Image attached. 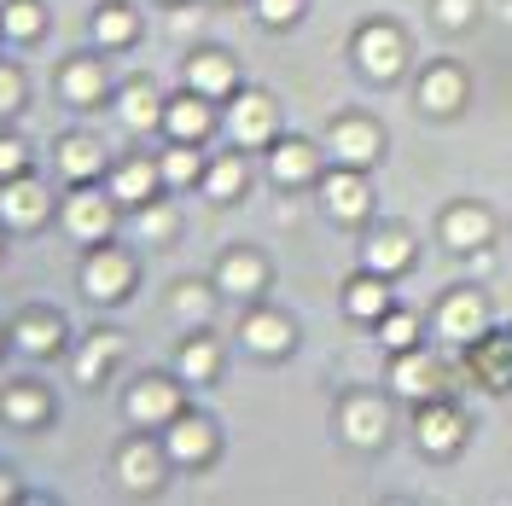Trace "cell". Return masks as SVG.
<instances>
[{"label": "cell", "mask_w": 512, "mask_h": 506, "mask_svg": "<svg viewBox=\"0 0 512 506\" xmlns=\"http://www.w3.org/2000/svg\"><path fill=\"white\" fill-rule=\"evenodd\" d=\"M355 59H361V70L373 82H390L402 70V35L390 30V24H367V30L355 35Z\"/></svg>", "instance_id": "6da1fadb"}, {"label": "cell", "mask_w": 512, "mask_h": 506, "mask_svg": "<svg viewBox=\"0 0 512 506\" xmlns=\"http://www.w3.org/2000/svg\"><path fill=\"white\" fill-rule=\"evenodd\" d=\"M128 274H134V268H128L123 251H94L82 262V291H88L94 303H117L128 291Z\"/></svg>", "instance_id": "7a4b0ae2"}, {"label": "cell", "mask_w": 512, "mask_h": 506, "mask_svg": "<svg viewBox=\"0 0 512 506\" xmlns=\"http://www.w3.org/2000/svg\"><path fill=\"white\" fill-rule=\"evenodd\" d=\"M483 320H489V309H483L478 291H454L437 309V332H443L448 344H472V338H483Z\"/></svg>", "instance_id": "3957f363"}, {"label": "cell", "mask_w": 512, "mask_h": 506, "mask_svg": "<svg viewBox=\"0 0 512 506\" xmlns=\"http://www.w3.org/2000/svg\"><path fill=\"white\" fill-rule=\"evenodd\" d=\"M117 222V198H99V192H76V198H64V227L76 233V239H105Z\"/></svg>", "instance_id": "277c9868"}, {"label": "cell", "mask_w": 512, "mask_h": 506, "mask_svg": "<svg viewBox=\"0 0 512 506\" xmlns=\"http://www.w3.org/2000/svg\"><path fill=\"white\" fill-rule=\"evenodd\" d=\"M227 128H233L239 146H268V134H274V99L268 94H239L233 111H227Z\"/></svg>", "instance_id": "5b68a950"}, {"label": "cell", "mask_w": 512, "mask_h": 506, "mask_svg": "<svg viewBox=\"0 0 512 506\" xmlns=\"http://www.w3.org/2000/svg\"><path fill=\"white\" fill-rule=\"evenodd\" d=\"M175 408H181V390L169 379H140L128 390V419L134 425H163V419H175Z\"/></svg>", "instance_id": "8992f818"}, {"label": "cell", "mask_w": 512, "mask_h": 506, "mask_svg": "<svg viewBox=\"0 0 512 506\" xmlns=\"http://www.w3.org/2000/svg\"><path fill=\"white\" fill-rule=\"evenodd\" d=\"M0 216H6L12 227H35L41 216H47V187H35V181H24V175H12L6 192H0Z\"/></svg>", "instance_id": "52a82bcc"}, {"label": "cell", "mask_w": 512, "mask_h": 506, "mask_svg": "<svg viewBox=\"0 0 512 506\" xmlns=\"http://www.w3.org/2000/svg\"><path fill=\"white\" fill-rule=\"evenodd\" d=\"M210 123H216V117H210V105H204V94H198V88H192V94H181L175 105H163V128H169L175 140H204V134H210Z\"/></svg>", "instance_id": "ba28073f"}, {"label": "cell", "mask_w": 512, "mask_h": 506, "mask_svg": "<svg viewBox=\"0 0 512 506\" xmlns=\"http://www.w3.org/2000/svg\"><path fill=\"white\" fill-rule=\"evenodd\" d=\"M332 152L350 163V169H361V163L379 158V128L361 123V117H344V123L332 128Z\"/></svg>", "instance_id": "9c48e42d"}, {"label": "cell", "mask_w": 512, "mask_h": 506, "mask_svg": "<svg viewBox=\"0 0 512 506\" xmlns=\"http://www.w3.org/2000/svg\"><path fill=\"white\" fill-rule=\"evenodd\" d=\"M210 448H216V431H210V419H175L169 425V454L181 460V466H198V460H210Z\"/></svg>", "instance_id": "30bf717a"}, {"label": "cell", "mask_w": 512, "mask_h": 506, "mask_svg": "<svg viewBox=\"0 0 512 506\" xmlns=\"http://www.w3.org/2000/svg\"><path fill=\"white\" fill-rule=\"evenodd\" d=\"M344 309H350L355 320H384V309H390V291H384V274H361V280L344 285Z\"/></svg>", "instance_id": "8fae6325"}, {"label": "cell", "mask_w": 512, "mask_h": 506, "mask_svg": "<svg viewBox=\"0 0 512 506\" xmlns=\"http://www.w3.org/2000/svg\"><path fill=\"white\" fill-rule=\"evenodd\" d=\"M367 198H373V192L361 187V175H326V210H332L338 222H361V216H367Z\"/></svg>", "instance_id": "7c38bea8"}, {"label": "cell", "mask_w": 512, "mask_h": 506, "mask_svg": "<svg viewBox=\"0 0 512 506\" xmlns=\"http://www.w3.org/2000/svg\"><path fill=\"white\" fill-rule=\"evenodd\" d=\"M187 82L204 99H222L233 88V59L227 53H198V59H187Z\"/></svg>", "instance_id": "4fadbf2b"}, {"label": "cell", "mask_w": 512, "mask_h": 506, "mask_svg": "<svg viewBox=\"0 0 512 506\" xmlns=\"http://www.w3.org/2000/svg\"><path fill=\"white\" fill-rule=\"evenodd\" d=\"M268 169H274V181L297 187V181H309V175H315V146H309V140H280V146H274V158H268Z\"/></svg>", "instance_id": "5bb4252c"}, {"label": "cell", "mask_w": 512, "mask_h": 506, "mask_svg": "<svg viewBox=\"0 0 512 506\" xmlns=\"http://www.w3.org/2000/svg\"><path fill=\"white\" fill-rule=\"evenodd\" d=\"M158 175L163 169H152V163H123V169H117V175H111V198H117V204H134V210H140V204H146V198H152V187H158Z\"/></svg>", "instance_id": "9a60e30c"}, {"label": "cell", "mask_w": 512, "mask_h": 506, "mask_svg": "<svg viewBox=\"0 0 512 506\" xmlns=\"http://www.w3.org/2000/svg\"><path fill=\"white\" fill-rule=\"evenodd\" d=\"M99 163H105V146L88 140V134H70V140L59 146V169L70 175V181H94Z\"/></svg>", "instance_id": "2e32d148"}, {"label": "cell", "mask_w": 512, "mask_h": 506, "mask_svg": "<svg viewBox=\"0 0 512 506\" xmlns=\"http://www.w3.org/2000/svg\"><path fill=\"white\" fill-rule=\"evenodd\" d=\"M344 437L361 448H373L384 437V408L373 402V396H355L350 408H344Z\"/></svg>", "instance_id": "e0dca14e"}, {"label": "cell", "mask_w": 512, "mask_h": 506, "mask_svg": "<svg viewBox=\"0 0 512 506\" xmlns=\"http://www.w3.org/2000/svg\"><path fill=\"white\" fill-rule=\"evenodd\" d=\"M117 117H123L128 128H163V99L146 88V82H134V88H123V99H117Z\"/></svg>", "instance_id": "ac0fdd59"}, {"label": "cell", "mask_w": 512, "mask_h": 506, "mask_svg": "<svg viewBox=\"0 0 512 506\" xmlns=\"http://www.w3.org/2000/svg\"><path fill=\"white\" fill-rule=\"evenodd\" d=\"M408 256H414V245H408V233H373L367 239V268L373 274H396V268H408Z\"/></svg>", "instance_id": "d6986e66"}, {"label": "cell", "mask_w": 512, "mask_h": 506, "mask_svg": "<svg viewBox=\"0 0 512 506\" xmlns=\"http://www.w3.org/2000/svg\"><path fill=\"white\" fill-rule=\"evenodd\" d=\"M216 285H222V291H233V297H251V291H262V262H256V256H245V251L222 256Z\"/></svg>", "instance_id": "ffe728a7"}, {"label": "cell", "mask_w": 512, "mask_h": 506, "mask_svg": "<svg viewBox=\"0 0 512 506\" xmlns=\"http://www.w3.org/2000/svg\"><path fill=\"white\" fill-rule=\"evenodd\" d=\"M390 384H396V390H402V396H431V390H437V367H431V361H425V355H408V349H402V361H396V367H390Z\"/></svg>", "instance_id": "44dd1931"}, {"label": "cell", "mask_w": 512, "mask_h": 506, "mask_svg": "<svg viewBox=\"0 0 512 506\" xmlns=\"http://www.w3.org/2000/svg\"><path fill=\"white\" fill-rule=\"evenodd\" d=\"M245 344H251L256 355H286V349H291V320L251 315V320H245Z\"/></svg>", "instance_id": "7402d4cb"}, {"label": "cell", "mask_w": 512, "mask_h": 506, "mask_svg": "<svg viewBox=\"0 0 512 506\" xmlns=\"http://www.w3.org/2000/svg\"><path fill=\"white\" fill-rule=\"evenodd\" d=\"M443 239L454 245V251H483V239H489V216H483V210H448Z\"/></svg>", "instance_id": "603a6c76"}, {"label": "cell", "mask_w": 512, "mask_h": 506, "mask_svg": "<svg viewBox=\"0 0 512 506\" xmlns=\"http://www.w3.org/2000/svg\"><path fill=\"white\" fill-rule=\"evenodd\" d=\"M99 94H105V70H99L94 59H76L64 70V99H70V105H94Z\"/></svg>", "instance_id": "cb8c5ba5"}, {"label": "cell", "mask_w": 512, "mask_h": 506, "mask_svg": "<svg viewBox=\"0 0 512 506\" xmlns=\"http://www.w3.org/2000/svg\"><path fill=\"white\" fill-rule=\"evenodd\" d=\"M419 443L431 448V454H448V448L460 443V419L448 408H425L419 413Z\"/></svg>", "instance_id": "d4e9b609"}, {"label": "cell", "mask_w": 512, "mask_h": 506, "mask_svg": "<svg viewBox=\"0 0 512 506\" xmlns=\"http://www.w3.org/2000/svg\"><path fill=\"white\" fill-rule=\"evenodd\" d=\"M460 94H466V82H460L454 70H431V76L419 82V105H425V111H454Z\"/></svg>", "instance_id": "484cf974"}, {"label": "cell", "mask_w": 512, "mask_h": 506, "mask_svg": "<svg viewBox=\"0 0 512 506\" xmlns=\"http://www.w3.org/2000/svg\"><path fill=\"white\" fill-rule=\"evenodd\" d=\"M117 472H123L128 489H152V483H158V448L128 443V448H123V460H117Z\"/></svg>", "instance_id": "4316f807"}, {"label": "cell", "mask_w": 512, "mask_h": 506, "mask_svg": "<svg viewBox=\"0 0 512 506\" xmlns=\"http://www.w3.org/2000/svg\"><path fill=\"white\" fill-rule=\"evenodd\" d=\"M41 24H47V12H41L35 0H6V6H0V30L18 35V41H35Z\"/></svg>", "instance_id": "83f0119b"}, {"label": "cell", "mask_w": 512, "mask_h": 506, "mask_svg": "<svg viewBox=\"0 0 512 506\" xmlns=\"http://www.w3.org/2000/svg\"><path fill=\"white\" fill-rule=\"evenodd\" d=\"M128 35H134V12H128V6H99L94 12V41L99 47H123Z\"/></svg>", "instance_id": "f1b7e54d"}, {"label": "cell", "mask_w": 512, "mask_h": 506, "mask_svg": "<svg viewBox=\"0 0 512 506\" xmlns=\"http://www.w3.org/2000/svg\"><path fill=\"white\" fill-rule=\"evenodd\" d=\"M12 338L30 349V355H47V349H59V320H53V315H24Z\"/></svg>", "instance_id": "f546056e"}, {"label": "cell", "mask_w": 512, "mask_h": 506, "mask_svg": "<svg viewBox=\"0 0 512 506\" xmlns=\"http://www.w3.org/2000/svg\"><path fill=\"white\" fill-rule=\"evenodd\" d=\"M204 192H210V198H239V192H245V163L227 152V158L204 175Z\"/></svg>", "instance_id": "4dcf8cb0"}, {"label": "cell", "mask_w": 512, "mask_h": 506, "mask_svg": "<svg viewBox=\"0 0 512 506\" xmlns=\"http://www.w3.org/2000/svg\"><path fill=\"white\" fill-rule=\"evenodd\" d=\"M0 408H6V419H18V425H35V419L47 413V396L30 390V384H18V390H6V402H0Z\"/></svg>", "instance_id": "1f68e13d"}, {"label": "cell", "mask_w": 512, "mask_h": 506, "mask_svg": "<svg viewBox=\"0 0 512 506\" xmlns=\"http://www.w3.org/2000/svg\"><path fill=\"white\" fill-rule=\"evenodd\" d=\"M111 355H117V338H111V332H99L94 344L82 349V361H76V379H82V384H94L99 373L111 367Z\"/></svg>", "instance_id": "d6a6232c"}, {"label": "cell", "mask_w": 512, "mask_h": 506, "mask_svg": "<svg viewBox=\"0 0 512 506\" xmlns=\"http://www.w3.org/2000/svg\"><path fill=\"white\" fill-rule=\"evenodd\" d=\"M210 373H216V349L204 344V338L181 344V379H187V384H204Z\"/></svg>", "instance_id": "836d02e7"}, {"label": "cell", "mask_w": 512, "mask_h": 506, "mask_svg": "<svg viewBox=\"0 0 512 506\" xmlns=\"http://www.w3.org/2000/svg\"><path fill=\"white\" fill-rule=\"evenodd\" d=\"M163 181H169V187L198 181V152H192V140H175V152L163 158Z\"/></svg>", "instance_id": "e575fe53"}, {"label": "cell", "mask_w": 512, "mask_h": 506, "mask_svg": "<svg viewBox=\"0 0 512 506\" xmlns=\"http://www.w3.org/2000/svg\"><path fill=\"white\" fill-rule=\"evenodd\" d=\"M175 315L192 320V326H204V320H210V297H204L198 285H181V291H175Z\"/></svg>", "instance_id": "d590c367"}, {"label": "cell", "mask_w": 512, "mask_h": 506, "mask_svg": "<svg viewBox=\"0 0 512 506\" xmlns=\"http://www.w3.org/2000/svg\"><path fill=\"white\" fill-rule=\"evenodd\" d=\"M379 332H384V344L402 355V349H414V332H419V326H414V315H384Z\"/></svg>", "instance_id": "8d00e7d4"}, {"label": "cell", "mask_w": 512, "mask_h": 506, "mask_svg": "<svg viewBox=\"0 0 512 506\" xmlns=\"http://www.w3.org/2000/svg\"><path fill=\"white\" fill-rule=\"evenodd\" d=\"M18 105H24V82H18V70L0 64V117H12Z\"/></svg>", "instance_id": "74e56055"}, {"label": "cell", "mask_w": 512, "mask_h": 506, "mask_svg": "<svg viewBox=\"0 0 512 506\" xmlns=\"http://www.w3.org/2000/svg\"><path fill=\"white\" fill-rule=\"evenodd\" d=\"M472 12H478V0H437V18H443L448 30H460V24H472Z\"/></svg>", "instance_id": "f35d334b"}, {"label": "cell", "mask_w": 512, "mask_h": 506, "mask_svg": "<svg viewBox=\"0 0 512 506\" xmlns=\"http://www.w3.org/2000/svg\"><path fill=\"white\" fill-rule=\"evenodd\" d=\"M18 169H24V140H12V134H0V175L12 181Z\"/></svg>", "instance_id": "ab89813d"}, {"label": "cell", "mask_w": 512, "mask_h": 506, "mask_svg": "<svg viewBox=\"0 0 512 506\" xmlns=\"http://www.w3.org/2000/svg\"><path fill=\"white\" fill-rule=\"evenodd\" d=\"M256 12H262V24H291L297 0H256Z\"/></svg>", "instance_id": "60d3db41"}, {"label": "cell", "mask_w": 512, "mask_h": 506, "mask_svg": "<svg viewBox=\"0 0 512 506\" xmlns=\"http://www.w3.org/2000/svg\"><path fill=\"white\" fill-rule=\"evenodd\" d=\"M169 233V210H140V239H163Z\"/></svg>", "instance_id": "b9f144b4"}, {"label": "cell", "mask_w": 512, "mask_h": 506, "mask_svg": "<svg viewBox=\"0 0 512 506\" xmlns=\"http://www.w3.org/2000/svg\"><path fill=\"white\" fill-rule=\"evenodd\" d=\"M6 495H12V483H6V472H0V501H6Z\"/></svg>", "instance_id": "7bdbcfd3"}]
</instances>
